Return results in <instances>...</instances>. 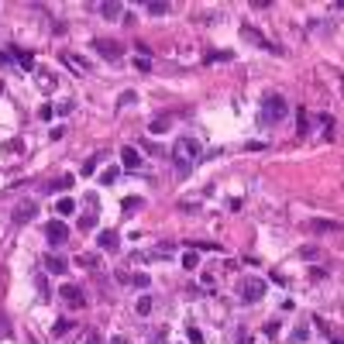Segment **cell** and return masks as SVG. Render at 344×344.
Segmentation results:
<instances>
[{
    "label": "cell",
    "instance_id": "obj_2",
    "mask_svg": "<svg viewBox=\"0 0 344 344\" xmlns=\"http://www.w3.org/2000/svg\"><path fill=\"white\" fill-rule=\"evenodd\" d=\"M286 110H289V107H286V100H282L279 93H269V97L262 100V117H258V121L269 128L272 121H282V117H286Z\"/></svg>",
    "mask_w": 344,
    "mask_h": 344
},
{
    "label": "cell",
    "instance_id": "obj_28",
    "mask_svg": "<svg viewBox=\"0 0 344 344\" xmlns=\"http://www.w3.org/2000/svg\"><path fill=\"white\" fill-rule=\"evenodd\" d=\"M313 231H338L334 220H313Z\"/></svg>",
    "mask_w": 344,
    "mask_h": 344
},
{
    "label": "cell",
    "instance_id": "obj_15",
    "mask_svg": "<svg viewBox=\"0 0 344 344\" xmlns=\"http://www.w3.org/2000/svg\"><path fill=\"white\" fill-rule=\"evenodd\" d=\"M55 190H59V193H66V190H72V176H59L55 183H49V193H55Z\"/></svg>",
    "mask_w": 344,
    "mask_h": 344
},
{
    "label": "cell",
    "instance_id": "obj_25",
    "mask_svg": "<svg viewBox=\"0 0 344 344\" xmlns=\"http://www.w3.org/2000/svg\"><path fill=\"white\" fill-rule=\"evenodd\" d=\"M100 10H103V17H110V21H114V17L121 14V3H103Z\"/></svg>",
    "mask_w": 344,
    "mask_h": 344
},
{
    "label": "cell",
    "instance_id": "obj_36",
    "mask_svg": "<svg viewBox=\"0 0 344 344\" xmlns=\"http://www.w3.org/2000/svg\"><path fill=\"white\" fill-rule=\"evenodd\" d=\"M90 344H103V341H100V338H97V334H90Z\"/></svg>",
    "mask_w": 344,
    "mask_h": 344
},
{
    "label": "cell",
    "instance_id": "obj_13",
    "mask_svg": "<svg viewBox=\"0 0 344 344\" xmlns=\"http://www.w3.org/2000/svg\"><path fill=\"white\" fill-rule=\"evenodd\" d=\"M245 38H251L255 45H262V49H269V52H275V45H269V42H265V38H262V35H258L255 28H248V24H245Z\"/></svg>",
    "mask_w": 344,
    "mask_h": 344
},
{
    "label": "cell",
    "instance_id": "obj_38",
    "mask_svg": "<svg viewBox=\"0 0 344 344\" xmlns=\"http://www.w3.org/2000/svg\"><path fill=\"white\" fill-rule=\"evenodd\" d=\"M155 344H169V341H165V338H155Z\"/></svg>",
    "mask_w": 344,
    "mask_h": 344
},
{
    "label": "cell",
    "instance_id": "obj_7",
    "mask_svg": "<svg viewBox=\"0 0 344 344\" xmlns=\"http://www.w3.org/2000/svg\"><path fill=\"white\" fill-rule=\"evenodd\" d=\"M59 296H62V299H66L69 306H83V299H86V296H83V289H79V286H62V289H59Z\"/></svg>",
    "mask_w": 344,
    "mask_h": 344
},
{
    "label": "cell",
    "instance_id": "obj_18",
    "mask_svg": "<svg viewBox=\"0 0 344 344\" xmlns=\"http://www.w3.org/2000/svg\"><path fill=\"white\" fill-rule=\"evenodd\" d=\"M55 210H59V217H69V213H72V210H76V203H72V200H69V197H62V200H59V203H55Z\"/></svg>",
    "mask_w": 344,
    "mask_h": 344
},
{
    "label": "cell",
    "instance_id": "obj_3",
    "mask_svg": "<svg viewBox=\"0 0 344 344\" xmlns=\"http://www.w3.org/2000/svg\"><path fill=\"white\" fill-rule=\"evenodd\" d=\"M66 238H69V231H66V224H62V220H49V224H45V241H49L52 248L66 245Z\"/></svg>",
    "mask_w": 344,
    "mask_h": 344
},
{
    "label": "cell",
    "instance_id": "obj_35",
    "mask_svg": "<svg viewBox=\"0 0 344 344\" xmlns=\"http://www.w3.org/2000/svg\"><path fill=\"white\" fill-rule=\"evenodd\" d=\"M265 334H269V338H275V334H279V320H272V324H265Z\"/></svg>",
    "mask_w": 344,
    "mask_h": 344
},
{
    "label": "cell",
    "instance_id": "obj_30",
    "mask_svg": "<svg viewBox=\"0 0 344 344\" xmlns=\"http://www.w3.org/2000/svg\"><path fill=\"white\" fill-rule=\"evenodd\" d=\"M52 114H55V110H52L49 103H45V107H38V117H42V121H52Z\"/></svg>",
    "mask_w": 344,
    "mask_h": 344
},
{
    "label": "cell",
    "instance_id": "obj_6",
    "mask_svg": "<svg viewBox=\"0 0 344 344\" xmlns=\"http://www.w3.org/2000/svg\"><path fill=\"white\" fill-rule=\"evenodd\" d=\"M93 49H97L103 59H117V55H121V45H117V42H107V38H97Z\"/></svg>",
    "mask_w": 344,
    "mask_h": 344
},
{
    "label": "cell",
    "instance_id": "obj_33",
    "mask_svg": "<svg viewBox=\"0 0 344 344\" xmlns=\"http://www.w3.org/2000/svg\"><path fill=\"white\" fill-rule=\"evenodd\" d=\"M7 66H14V55L10 52H0V69H7Z\"/></svg>",
    "mask_w": 344,
    "mask_h": 344
},
{
    "label": "cell",
    "instance_id": "obj_26",
    "mask_svg": "<svg viewBox=\"0 0 344 344\" xmlns=\"http://www.w3.org/2000/svg\"><path fill=\"white\" fill-rule=\"evenodd\" d=\"M165 128H169V117H155L151 121V135H162Z\"/></svg>",
    "mask_w": 344,
    "mask_h": 344
},
{
    "label": "cell",
    "instance_id": "obj_24",
    "mask_svg": "<svg viewBox=\"0 0 344 344\" xmlns=\"http://www.w3.org/2000/svg\"><path fill=\"white\" fill-rule=\"evenodd\" d=\"M131 282H135L138 289H148V286H151V279H148L145 272H135V275H131Z\"/></svg>",
    "mask_w": 344,
    "mask_h": 344
},
{
    "label": "cell",
    "instance_id": "obj_17",
    "mask_svg": "<svg viewBox=\"0 0 344 344\" xmlns=\"http://www.w3.org/2000/svg\"><path fill=\"white\" fill-rule=\"evenodd\" d=\"M121 206H124V213H135V210H141V206H145V200H141V197H128Z\"/></svg>",
    "mask_w": 344,
    "mask_h": 344
},
{
    "label": "cell",
    "instance_id": "obj_29",
    "mask_svg": "<svg viewBox=\"0 0 344 344\" xmlns=\"http://www.w3.org/2000/svg\"><path fill=\"white\" fill-rule=\"evenodd\" d=\"M183 265H186V269H197V265H200L197 251H186V255H183Z\"/></svg>",
    "mask_w": 344,
    "mask_h": 344
},
{
    "label": "cell",
    "instance_id": "obj_8",
    "mask_svg": "<svg viewBox=\"0 0 344 344\" xmlns=\"http://www.w3.org/2000/svg\"><path fill=\"white\" fill-rule=\"evenodd\" d=\"M42 262H45V269H49L52 275H66L69 272V262L66 258H59V255H45Z\"/></svg>",
    "mask_w": 344,
    "mask_h": 344
},
{
    "label": "cell",
    "instance_id": "obj_19",
    "mask_svg": "<svg viewBox=\"0 0 344 344\" xmlns=\"http://www.w3.org/2000/svg\"><path fill=\"white\" fill-rule=\"evenodd\" d=\"M135 313H138V317H145V313H151V296H141V299H138Z\"/></svg>",
    "mask_w": 344,
    "mask_h": 344
},
{
    "label": "cell",
    "instance_id": "obj_1",
    "mask_svg": "<svg viewBox=\"0 0 344 344\" xmlns=\"http://www.w3.org/2000/svg\"><path fill=\"white\" fill-rule=\"evenodd\" d=\"M200 141L197 138H190V135H183L176 145H172V165H176V172H193V165L200 162Z\"/></svg>",
    "mask_w": 344,
    "mask_h": 344
},
{
    "label": "cell",
    "instance_id": "obj_31",
    "mask_svg": "<svg viewBox=\"0 0 344 344\" xmlns=\"http://www.w3.org/2000/svg\"><path fill=\"white\" fill-rule=\"evenodd\" d=\"M296 131H299V135H306V131H310V124H306V114H303V110H299V124H296Z\"/></svg>",
    "mask_w": 344,
    "mask_h": 344
},
{
    "label": "cell",
    "instance_id": "obj_37",
    "mask_svg": "<svg viewBox=\"0 0 344 344\" xmlns=\"http://www.w3.org/2000/svg\"><path fill=\"white\" fill-rule=\"evenodd\" d=\"M110 344H128V338H114V341H110Z\"/></svg>",
    "mask_w": 344,
    "mask_h": 344
},
{
    "label": "cell",
    "instance_id": "obj_23",
    "mask_svg": "<svg viewBox=\"0 0 344 344\" xmlns=\"http://www.w3.org/2000/svg\"><path fill=\"white\" fill-rule=\"evenodd\" d=\"M69 331H72V320H59V324L52 327V334H55V338H62V334H69Z\"/></svg>",
    "mask_w": 344,
    "mask_h": 344
},
{
    "label": "cell",
    "instance_id": "obj_11",
    "mask_svg": "<svg viewBox=\"0 0 344 344\" xmlns=\"http://www.w3.org/2000/svg\"><path fill=\"white\" fill-rule=\"evenodd\" d=\"M121 165H124V169H138V165H141L138 148H124V151H121Z\"/></svg>",
    "mask_w": 344,
    "mask_h": 344
},
{
    "label": "cell",
    "instance_id": "obj_34",
    "mask_svg": "<svg viewBox=\"0 0 344 344\" xmlns=\"http://www.w3.org/2000/svg\"><path fill=\"white\" fill-rule=\"evenodd\" d=\"M190 341H193V344H203V334H200L197 327H190Z\"/></svg>",
    "mask_w": 344,
    "mask_h": 344
},
{
    "label": "cell",
    "instance_id": "obj_12",
    "mask_svg": "<svg viewBox=\"0 0 344 344\" xmlns=\"http://www.w3.org/2000/svg\"><path fill=\"white\" fill-rule=\"evenodd\" d=\"M117 176H121V165H107V169L100 172V186H110V183H117Z\"/></svg>",
    "mask_w": 344,
    "mask_h": 344
},
{
    "label": "cell",
    "instance_id": "obj_16",
    "mask_svg": "<svg viewBox=\"0 0 344 344\" xmlns=\"http://www.w3.org/2000/svg\"><path fill=\"white\" fill-rule=\"evenodd\" d=\"M93 227H97V213L90 210V213H83V217H79V231H93Z\"/></svg>",
    "mask_w": 344,
    "mask_h": 344
},
{
    "label": "cell",
    "instance_id": "obj_4",
    "mask_svg": "<svg viewBox=\"0 0 344 344\" xmlns=\"http://www.w3.org/2000/svg\"><path fill=\"white\" fill-rule=\"evenodd\" d=\"M262 296H265V282H262V279H248V282L241 286V299H245V303H258Z\"/></svg>",
    "mask_w": 344,
    "mask_h": 344
},
{
    "label": "cell",
    "instance_id": "obj_10",
    "mask_svg": "<svg viewBox=\"0 0 344 344\" xmlns=\"http://www.w3.org/2000/svg\"><path fill=\"white\" fill-rule=\"evenodd\" d=\"M62 62L72 66V72H86V69H90V62H86V59H79L76 52H62Z\"/></svg>",
    "mask_w": 344,
    "mask_h": 344
},
{
    "label": "cell",
    "instance_id": "obj_5",
    "mask_svg": "<svg viewBox=\"0 0 344 344\" xmlns=\"http://www.w3.org/2000/svg\"><path fill=\"white\" fill-rule=\"evenodd\" d=\"M97 245H100L103 251H117V248H121V234H117V231H100V234H97Z\"/></svg>",
    "mask_w": 344,
    "mask_h": 344
},
{
    "label": "cell",
    "instance_id": "obj_20",
    "mask_svg": "<svg viewBox=\"0 0 344 344\" xmlns=\"http://www.w3.org/2000/svg\"><path fill=\"white\" fill-rule=\"evenodd\" d=\"M306 338H310V327H306V324L293 331V344H306Z\"/></svg>",
    "mask_w": 344,
    "mask_h": 344
},
{
    "label": "cell",
    "instance_id": "obj_21",
    "mask_svg": "<svg viewBox=\"0 0 344 344\" xmlns=\"http://www.w3.org/2000/svg\"><path fill=\"white\" fill-rule=\"evenodd\" d=\"M148 14L162 17V14H169V3H158V0H151V3H148Z\"/></svg>",
    "mask_w": 344,
    "mask_h": 344
},
{
    "label": "cell",
    "instance_id": "obj_32",
    "mask_svg": "<svg viewBox=\"0 0 344 344\" xmlns=\"http://www.w3.org/2000/svg\"><path fill=\"white\" fill-rule=\"evenodd\" d=\"M135 69L138 72H151V62L148 59H135Z\"/></svg>",
    "mask_w": 344,
    "mask_h": 344
},
{
    "label": "cell",
    "instance_id": "obj_39",
    "mask_svg": "<svg viewBox=\"0 0 344 344\" xmlns=\"http://www.w3.org/2000/svg\"><path fill=\"white\" fill-rule=\"evenodd\" d=\"M3 327H7V320H3V317H0V331H3Z\"/></svg>",
    "mask_w": 344,
    "mask_h": 344
},
{
    "label": "cell",
    "instance_id": "obj_22",
    "mask_svg": "<svg viewBox=\"0 0 344 344\" xmlns=\"http://www.w3.org/2000/svg\"><path fill=\"white\" fill-rule=\"evenodd\" d=\"M100 158H103V151H97V155H93L90 162H83V176H90V172H93V169L100 165Z\"/></svg>",
    "mask_w": 344,
    "mask_h": 344
},
{
    "label": "cell",
    "instance_id": "obj_14",
    "mask_svg": "<svg viewBox=\"0 0 344 344\" xmlns=\"http://www.w3.org/2000/svg\"><path fill=\"white\" fill-rule=\"evenodd\" d=\"M10 55H14V59H17V62H21L24 69L35 66V55H31V52H24V49H10Z\"/></svg>",
    "mask_w": 344,
    "mask_h": 344
},
{
    "label": "cell",
    "instance_id": "obj_9",
    "mask_svg": "<svg viewBox=\"0 0 344 344\" xmlns=\"http://www.w3.org/2000/svg\"><path fill=\"white\" fill-rule=\"evenodd\" d=\"M35 213H38V206L35 203H21L10 217H14V224H28V220H35Z\"/></svg>",
    "mask_w": 344,
    "mask_h": 344
},
{
    "label": "cell",
    "instance_id": "obj_27",
    "mask_svg": "<svg viewBox=\"0 0 344 344\" xmlns=\"http://www.w3.org/2000/svg\"><path fill=\"white\" fill-rule=\"evenodd\" d=\"M76 262H79L83 269H97V265H100V262H97V255H79Z\"/></svg>",
    "mask_w": 344,
    "mask_h": 344
}]
</instances>
